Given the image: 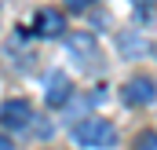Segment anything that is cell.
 Segmentation results:
<instances>
[{"label": "cell", "instance_id": "cell-3", "mask_svg": "<svg viewBox=\"0 0 157 150\" xmlns=\"http://www.w3.org/2000/svg\"><path fill=\"white\" fill-rule=\"evenodd\" d=\"M29 117H33V110H29L26 99H7V103L0 106V124L11 128V132H22V128L29 124Z\"/></svg>", "mask_w": 157, "mask_h": 150}, {"label": "cell", "instance_id": "cell-9", "mask_svg": "<svg viewBox=\"0 0 157 150\" xmlns=\"http://www.w3.org/2000/svg\"><path fill=\"white\" fill-rule=\"evenodd\" d=\"M88 4H91V0H66V7H70V11H77V7H88Z\"/></svg>", "mask_w": 157, "mask_h": 150}, {"label": "cell", "instance_id": "cell-5", "mask_svg": "<svg viewBox=\"0 0 157 150\" xmlns=\"http://www.w3.org/2000/svg\"><path fill=\"white\" fill-rule=\"evenodd\" d=\"M117 51L124 55V59H143V55L150 51V44H146V40L139 37L135 30H124V33L117 37Z\"/></svg>", "mask_w": 157, "mask_h": 150}, {"label": "cell", "instance_id": "cell-4", "mask_svg": "<svg viewBox=\"0 0 157 150\" xmlns=\"http://www.w3.org/2000/svg\"><path fill=\"white\" fill-rule=\"evenodd\" d=\"M48 106H66L70 103V95H73V81L66 73H51L48 77Z\"/></svg>", "mask_w": 157, "mask_h": 150}, {"label": "cell", "instance_id": "cell-1", "mask_svg": "<svg viewBox=\"0 0 157 150\" xmlns=\"http://www.w3.org/2000/svg\"><path fill=\"white\" fill-rule=\"evenodd\" d=\"M113 139H117V132L102 117H88V121H80L73 128V143L77 147H113Z\"/></svg>", "mask_w": 157, "mask_h": 150}, {"label": "cell", "instance_id": "cell-10", "mask_svg": "<svg viewBox=\"0 0 157 150\" xmlns=\"http://www.w3.org/2000/svg\"><path fill=\"white\" fill-rule=\"evenodd\" d=\"M0 150H15V147H11V139H7L4 132H0Z\"/></svg>", "mask_w": 157, "mask_h": 150}, {"label": "cell", "instance_id": "cell-2", "mask_svg": "<svg viewBox=\"0 0 157 150\" xmlns=\"http://www.w3.org/2000/svg\"><path fill=\"white\" fill-rule=\"evenodd\" d=\"M121 99H124L128 106H150L157 99V88H154L150 77H132V81L121 88Z\"/></svg>", "mask_w": 157, "mask_h": 150}, {"label": "cell", "instance_id": "cell-6", "mask_svg": "<svg viewBox=\"0 0 157 150\" xmlns=\"http://www.w3.org/2000/svg\"><path fill=\"white\" fill-rule=\"evenodd\" d=\"M62 30H66L62 11H40V15H37V33H40V37H59Z\"/></svg>", "mask_w": 157, "mask_h": 150}, {"label": "cell", "instance_id": "cell-7", "mask_svg": "<svg viewBox=\"0 0 157 150\" xmlns=\"http://www.w3.org/2000/svg\"><path fill=\"white\" fill-rule=\"evenodd\" d=\"M70 51H73V55H91V51H95V48H91V37H73L70 40Z\"/></svg>", "mask_w": 157, "mask_h": 150}, {"label": "cell", "instance_id": "cell-8", "mask_svg": "<svg viewBox=\"0 0 157 150\" xmlns=\"http://www.w3.org/2000/svg\"><path fill=\"white\" fill-rule=\"evenodd\" d=\"M135 150H157V136L154 132H143V136L135 139Z\"/></svg>", "mask_w": 157, "mask_h": 150}, {"label": "cell", "instance_id": "cell-11", "mask_svg": "<svg viewBox=\"0 0 157 150\" xmlns=\"http://www.w3.org/2000/svg\"><path fill=\"white\" fill-rule=\"evenodd\" d=\"M132 4H154V0H132Z\"/></svg>", "mask_w": 157, "mask_h": 150}]
</instances>
